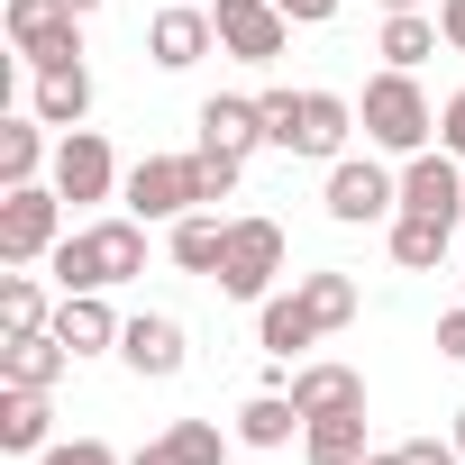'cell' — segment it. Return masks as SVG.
I'll return each instance as SVG.
<instances>
[{"label":"cell","instance_id":"cell-23","mask_svg":"<svg viewBox=\"0 0 465 465\" xmlns=\"http://www.w3.org/2000/svg\"><path fill=\"white\" fill-rule=\"evenodd\" d=\"M164 247H173L183 274H219V256H228V219H219V210H183V219L164 228Z\"/></svg>","mask_w":465,"mask_h":465},{"label":"cell","instance_id":"cell-35","mask_svg":"<svg viewBox=\"0 0 465 465\" xmlns=\"http://www.w3.org/2000/svg\"><path fill=\"white\" fill-rule=\"evenodd\" d=\"M438 146H447V155H465V92L438 110Z\"/></svg>","mask_w":465,"mask_h":465},{"label":"cell","instance_id":"cell-22","mask_svg":"<svg viewBox=\"0 0 465 465\" xmlns=\"http://www.w3.org/2000/svg\"><path fill=\"white\" fill-rule=\"evenodd\" d=\"M302 456H311V465H365V456H374V438H365V411L302 420Z\"/></svg>","mask_w":465,"mask_h":465},{"label":"cell","instance_id":"cell-20","mask_svg":"<svg viewBox=\"0 0 465 465\" xmlns=\"http://www.w3.org/2000/svg\"><path fill=\"white\" fill-rule=\"evenodd\" d=\"M119 311L101 302V292H64V311H55V338L74 347V356H101V347H119Z\"/></svg>","mask_w":465,"mask_h":465},{"label":"cell","instance_id":"cell-3","mask_svg":"<svg viewBox=\"0 0 465 465\" xmlns=\"http://www.w3.org/2000/svg\"><path fill=\"white\" fill-rule=\"evenodd\" d=\"M55 238H64V192H55V183L0 192V265H46Z\"/></svg>","mask_w":465,"mask_h":465},{"label":"cell","instance_id":"cell-11","mask_svg":"<svg viewBox=\"0 0 465 465\" xmlns=\"http://www.w3.org/2000/svg\"><path fill=\"white\" fill-rule=\"evenodd\" d=\"M401 210L465 219V155H447V146H420V155H401Z\"/></svg>","mask_w":465,"mask_h":465},{"label":"cell","instance_id":"cell-21","mask_svg":"<svg viewBox=\"0 0 465 465\" xmlns=\"http://www.w3.org/2000/svg\"><path fill=\"white\" fill-rule=\"evenodd\" d=\"M292 401H302V420L365 411V374H356V365H302V374H292Z\"/></svg>","mask_w":465,"mask_h":465},{"label":"cell","instance_id":"cell-36","mask_svg":"<svg viewBox=\"0 0 465 465\" xmlns=\"http://www.w3.org/2000/svg\"><path fill=\"white\" fill-rule=\"evenodd\" d=\"M438 356H456V365H465V302L438 320Z\"/></svg>","mask_w":465,"mask_h":465},{"label":"cell","instance_id":"cell-39","mask_svg":"<svg viewBox=\"0 0 465 465\" xmlns=\"http://www.w3.org/2000/svg\"><path fill=\"white\" fill-rule=\"evenodd\" d=\"M365 465H411V456H401V447H374V456H365Z\"/></svg>","mask_w":465,"mask_h":465},{"label":"cell","instance_id":"cell-40","mask_svg":"<svg viewBox=\"0 0 465 465\" xmlns=\"http://www.w3.org/2000/svg\"><path fill=\"white\" fill-rule=\"evenodd\" d=\"M64 10H74V19H92V10H101V0H64Z\"/></svg>","mask_w":465,"mask_h":465},{"label":"cell","instance_id":"cell-16","mask_svg":"<svg viewBox=\"0 0 465 465\" xmlns=\"http://www.w3.org/2000/svg\"><path fill=\"white\" fill-rule=\"evenodd\" d=\"M0 447L10 456H46L55 447V411L37 383H0Z\"/></svg>","mask_w":465,"mask_h":465},{"label":"cell","instance_id":"cell-17","mask_svg":"<svg viewBox=\"0 0 465 465\" xmlns=\"http://www.w3.org/2000/svg\"><path fill=\"white\" fill-rule=\"evenodd\" d=\"M311 338H329V329H320V311L302 302V283H292V292H265V311H256V347H265V356H302Z\"/></svg>","mask_w":465,"mask_h":465},{"label":"cell","instance_id":"cell-8","mask_svg":"<svg viewBox=\"0 0 465 465\" xmlns=\"http://www.w3.org/2000/svg\"><path fill=\"white\" fill-rule=\"evenodd\" d=\"M46 183H55L64 201H110V192H119V155H110V137H101V128H64Z\"/></svg>","mask_w":465,"mask_h":465},{"label":"cell","instance_id":"cell-37","mask_svg":"<svg viewBox=\"0 0 465 465\" xmlns=\"http://www.w3.org/2000/svg\"><path fill=\"white\" fill-rule=\"evenodd\" d=\"M438 28H447V46L465 55V0H438Z\"/></svg>","mask_w":465,"mask_h":465},{"label":"cell","instance_id":"cell-27","mask_svg":"<svg viewBox=\"0 0 465 465\" xmlns=\"http://www.w3.org/2000/svg\"><path fill=\"white\" fill-rule=\"evenodd\" d=\"M0 329H55V320H46V292H37V274H28V265L0 274Z\"/></svg>","mask_w":465,"mask_h":465},{"label":"cell","instance_id":"cell-28","mask_svg":"<svg viewBox=\"0 0 465 465\" xmlns=\"http://www.w3.org/2000/svg\"><path fill=\"white\" fill-rule=\"evenodd\" d=\"M302 302L320 311V329H347L356 320V274H302Z\"/></svg>","mask_w":465,"mask_h":465},{"label":"cell","instance_id":"cell-42","mask_svg":"<svg viewBox=\"0 0 465 465\" xmlns=\"http://www.w3.org/2000/svg\"><path fill=\"white\" fill-rule=\"evenodd\" d=\"M383 10H420V0H383Z\"/></svg>","mask_w":465,"mask_h":465},{"label":"cell","instance_id":"cell-10","mask_svg":"<svg viewBox=\"0 0 465 465\" xmlns=\"http://www.w3.org/2000/svg\"><path fill=\"white\" fill-rule=\"evenodd\" d=\"M119 356H128V374H137V383H173V374L192 365V338H183V320L137 311V320L119 329Z\"/></svg>","mask_w":465,"mask_h":465},{"label":"cell","instance_id":"cell-12","mask_svg":"<svg viewBox=\"0 0 465 465\" xmlns=\"http://www.w3.org/2000/svg\"><path fill=\"white\" fill-rule=\"evenodd\" d=\"M64 365H74V347H64L55 329H10V338H0V383H37V392H55Z\"/></svg>","mask_w":465,"mask_h":465},{"label":"cell","instance_id":"cell-6","mask_svg":"<svg viewBox=\"0 0 465 465\" xmlns=\"http://www.w3.org/2000/svg\"><path fill=\"white\" fill-rule=\"evenodd\" d=\"M320 201H329L338 228H365V219H392V210H401V173H383L374 155H338Z\"/></svg>","mask_w":465,"mask_h":465},{"label":"cell","instance_id":"cell-15","mask_svg":"<svg viewBox=\"0 0 465 465\" xmlns=\"http://www.w3.org/2000/svg\"><path fill=\"white\" fill-rule=\"evenodd\" d=\"M192 128H201V146H228V155H256V146H274V137H265V101H238V92H210Z\"/></svg>","mask_w":465,"mask_h":465},{"label":"cell","instance_id":"cell-33","mask_svg":"<svg viewBox=\"0 0 465 465\" xmlns=\"http://www.w3.org/2000/svg\"><path fill=\"white\" fill-rule=\"evenodd\" d=\"M401 456H411V465H465L456 438H401Z\"/></svg>","mask_w":465,"mask_h":465},{"label":"cell","instance_id":"cell-7","mask_svg":"<svg viewBox=\"0 0 465 465\" xmlns=\"http://www.w3.org/2000/svg\"><path fill=\"white\" fill-rule=\"evenodd\" d=\"M210 28H219V46H228V55L256 64V74L292 46V19L274 10V0H210Z\"/></svg>","mask_w":465,"mask_h":465},{"label":"cell","instance_id":"cell-9","mask_svg":"<svg viewBox=\"0 0 465 465\" xmlns=\"http://www.w3.org/2000/svg\"><path fill=\"white\" fill-rule=\"evenodd\" d=\"M10 46L28 64H83V19L64 0H10Z\"/></svg>","mask_w":465,"mask_h":465},{"label":"cell","instance_id":"cell-31","mask_svg":"<svg viewBox=\"0 0 465 465\" xmlns=\"http://www.w3.org/2000/svg\"><path fill=\"white\" fill-rule=\"evenodd\" d=\"M256 101H265V137L292 155V128H302V92H283V83H274V92H256Z\"/></svg>","mask_w":465,"mask_h":465},{"label":"cell","instance_id":"cell-5","mask_svg":"<svg viewBox=\"0 0 465 465\" xmlns=\"http://www.w3.org/2000/svg\"><path fill=\"white\" fill-rule=\"evenodd\" d=\"M119 192H128V219H146V228H173L183 210H201V173H192V155H137Z\"/></svg>","mask_w":465,"mask_h":465},{"label":"cell","instance_id":"cell-24","mask_svg":"<svg viewBox=\"0 0 465 465\" xmlns=\"http://www.w3.org/2000/svg\"><path fill=\"white\" fill-rule=\"evenodd\" d=\"M37 119L46 128H83L92 119V74L83 64H37Z\"/></svg>","mask_w":465,"mask_h":465},{"label":"cell","instance_id":"cell-32","mask_svg":"<svg viewBox=\"0 0 465 465\" xmlns=\"http://www.w3.org/2000/svg\"><path fill=\"white\" fill-rule=\"evenodd\" d=\"M37 465H119V447H110V438H55Z\"/></svg>","mask_w":465,"mask_h":465},{"label":"cell","instance_id":"cell-18","mask_svg":"<svg viewBox=\"0 0 465 465\" xmlns=\"http://www.w3.org/2000/svg\"><path fill=\"white\" fill-rule=\"evenodd\" d=\"M456 247V219H429V210H392V265L401 274H438Z\"/></svg>","mask_w":465,"mask_h":465},{"label":"cell","instance_id":"cell-2","mask_svg":"<svg viewBox=\"0 0 465 465\" xmlns=\"http://www.w3.org/2000/svg\"><path fill=\"white\" fill-rule=\"evenodd\" d=\"M356 128H365L383 155H420V146H438V110H429L420 74H401V64H383V74L365 83V110H356Z\"/></svg>","mask_w":465,"mask_h":465},{"label":"cell","instance_id":"cell-41","mask_svg":"<svg viewBox=\"0 0 465 465\" xmlns=\"http://www.w3.org/2000/svg\"><path fill=\"white\" fill-rule=\"evenodd\" d=\"M447 438H456V447H465V411H456V429H447Z\"/></svg>","mask_w":465,"mask_h":465},{"label":"cell","instance_id":"cell-30","mask_svg":"<svg viewBox=\"0 0 465 465\" xmlns=\"http://www.w3.org/2000/svg\"><path fill=\"white\" fill-rule=\"evenodd\" d=\"M238 164H247V155H228V146H192V173H201V210H219L228 192H238Z\"/></svg>","mask_w":465,"mask_h":465},{"label":"cell","instance_id":"cell-1","mask_svg":"<svg viewBox=\"0 0 465 465\" xmlns=\"http://www.w3.org/2000/svg\"><path fill=\"white\" fill-rule=\"evenodd\" d=\"M46 265H55V292H110V283L146 274V219H101V228H64Z\"/></svg>","mask_w":465,"mask_h":465},{"label":"cell","instance_id":"cell-25","mask_svg":"<svg viewBox=\"0 0 465 465\" xmlns=\"http://www.w3.org/2000/svg\"><path fill=\"white\" fill-rule=\"evenodd\" d=\"M37 164H55L46 155V119H0V192L37 183Z\"/></svg>","mask_w":465,"mask_h":465},{"label":"cell","instance_id":"cell-29","mask_svg":"<svg viewBox=\"0 0 465 465\" xmlns=\"http://www.w3.org/2000/svg\"><path fill=\"white\" fill-rule=\"evenodd\" d=\"M164 447H173L183 465H228V429H219V420H173Z\"/></svg>","mask_w":465,"mask_h":465},{"label":"cell","instance_id":"cell-34","mask_svg":"<svg viewBox=\"0 0 465 465\" xmlns=\"http://www.w3.org/2000/svg\"><path fill=\"white\" fill-rule=\"evenodd\" d=\"M274 10H283L292 28H329V19H338V0H274Z\"/></svg>","mask_w":465,"mask_h":465},{"label":"cell","instance_id":"cell-14","mask_svg":"<svg viewBox=\"0 0 465 465\" xmlns=\"http://www.w3.org/2000/svg\"><path fill=\"white\" fill-rule=\"evenodd\" d=\"M347 137H356V101H338V92H302L292 155H311V164H338V155H347Z\"/></svg>","mask_w":465,"mask_h":465},{"label":"cell","instance_id":"cell-19","mask_svg":"<svg viewBox=\"0 0 465 465\" xmlns=\"http://www.w3.org/2000/svg\"><path fill=\"white\" fill-rule=\"evenodd\" d=\"M438 46H447V28H438L429 10H383V37H374V55H383V64L420 74V64H429Z\"/></svg>","mask_w":465,"mask_h":465},{"label":"cell","instance_id":"cell-26","mask_svg":"<svg viewBox=\"0 0 465 465\" xmlns=\"http://www.w3.org/2000/svg\"><path fill=\"white\" fill-rule=\"evenodd\" d=\"M292 429H302V401H292V392H256V401L238 411V438H247V447H292Z\"/></svg>","mask_w":465,"mask_h":465},{"label":"cell","instance_id":"cell-13","mask_svg":"<svg viewBox=\"0 0 465 465\" xmlns=\"http://www.w3.org/2000/svg\"><path fill=\"white\" fill-rule=\"evenodd\" d=\"M210 46H219L210 10H155V19H146V55H155L164 74H192V64H201Z\"/></svg>","mask_w":465,"mask_h":465},{"label":"cell","instance_id":"cell-4","mask_svg":"<svg viewBox=\"0 0 465 465\" xmlns=\"http://www.w3.org/2000/svg\"><path fill=\"white\" fill-rule=\"evenodd\" d=\"M274 274H283V228H274V219H228V256H219L210 283H219L228 302H265Z\"/></svg>","mask_w":465,"mask_h":465},{"label":"cell","instance_id":"cell-38","mask_svg":"<svg viewBox=\"0 0 465 465\" xmlns=\"http://www.w3.org/2000/svg\"><path fill=\"white\" fill-rule=\"evenodd\" d=\"M128 465H183V456H173V447H164V438H155V447H137V456H128Z\"/></svg>","mask_w":465,"mask_h":465}]
</instances>
